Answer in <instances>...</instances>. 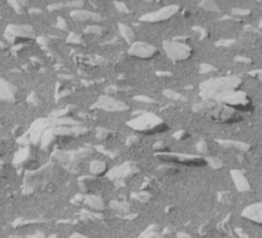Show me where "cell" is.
I'll use <instances>...</instances> for the list:
<instances>
[{"instance_id":"6da1fadb","label":"cell","mask_w":262,"mask_h":238,"mask_svg":"<svg viewBox=\"0 0 262 238\" xmlns=\"http://www.w3.org/2000/svg\"><path fill=\"white\" fill-rule=\"evenodd\" d=\"M178 10H179L178 5H169L163 9L156 10V12L146 14L145 17H142V19L146 22H161V21H166V19H170L171 17L175 16Z\"/></svg>"},{"instance_id":"7a4b0ae2","label":"cell","mask_w":262,"mask_h":238,"mask_svg":"<svg viewBox=\"0 0 262 238\" xmlns=\"http://www.w3.org/2000/svg\"><path fill=\"white\" fill-rule=\"evenodd\" d=\"M165 50L174 59H186L191 54V49L186 44L177 41L165 42Z\"/></svg>"},{"instance_id":"3957f363","label":"cell","mask_w":262,"mask_h":238,"mask_svg":"<svg viewBox=\"0 0 262 238\" xmlns=\"http://www.w3.org/2000/svg\"><path fill=\"white\" fill-rule=\"evenodd\" d=\"M131 54L139 58H150L156 54V49L155 46L146 44V42H136L131 49Z\"/></svg>"},{"instance_id":"277c9868","label":"cell","mask_w":262,"mask_h":238,"mask_svg":"<svg viewBox=\"0 0 262 238\" xmlns=\"http://www.w3.org/2000/svg\"><path fill=\"white\" fill-rule=\"evenodd\" d=\"M251 214V218L255 220H257L259 223L262 224V204H257V205H253L248 209Z\"/></svg>"},{"instance_id":"5b68a950","label":"cell","mask_w":262,"mask_h":238,"mask_svg":"<svg viewBox=\"0 0 262 238\" xmlns=\"http://www.w3.org/2000/svg\"><path fill=\"white\" fill-rule=\"evenodd\" d=\"M202 5L205 6L206 9H209V10H219L218 4L215 3L214 0H205V1L202 3Z\"/></svg>"},{"instance_id":"8992f818","label":"cell","mask_w":262,"mask_h":238,"mask_svg":"<svg viewBox=\"0 0 262 238\" xmlns=\"http://www.w3.org/2000/svg\"><path fill=\"white\" fill-rule=\"evenodd\" d=\"M234 13H239V16H248L250 14V10H243V9H240V10H234Z\"/></svg>"}]
</instances>
